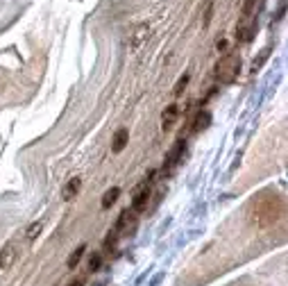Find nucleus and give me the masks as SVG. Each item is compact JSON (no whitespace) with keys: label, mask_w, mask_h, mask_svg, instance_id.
Segmentation results:
<instances>
[{"label":"nucleus","mask_w":288,"mask_h":286,"mask_svg":"<svg viewBox=\"0 0 288 286\" xmlns=\"http://www.w3.org/2000/svg\"><path fill=\"white\" fill-rule=\"evenodd\" d=\"M250 216H252V223L259 227H270L277 220L284 216V200L279 195H270L263 193L257 200H252L250 205Z\"/></svg>","instance_id":"f257e3e1"},{"label":"nucleus","mask_w":288,"mask_h":286,"mask_svg":"<svg viewBox=\"0 0 288 286\" xmlns=\"http://www.w3.org/2000/svg\"><path fill=\"white\" fill-rule=\"evenodd\" d=\"M240 71V57L236 53H227L218 64H216V79L220 84H231L236 77H238Z\"/></svg>","instance_id":"f03ea898"},{"label":"nucleus","mask_w":288,"mask_h":286,"mask_svg":"<svg viewBox=\"0 0 288 286\" xmlns=\"http://www.w3.org/2000/svg\"><path fill=\"white\" fill-rule=\"evenodd\" d=\"M136 225H139V216L132 209H125L120 216H118V223H116V229L114 232L118 236H127V234H134Z\"/></svg>","instance_id":"7ed1b4c3"},{"label":"nucleus","mask_w":288,"mask_h":286,"mask_svg":"<svg viewBox=\"0 0 288 286\" xmlns=\"http://www.w3.org/2000/svg\"><path fill=\"white\" fill-rule=\"evenodd\" d=\"M254 34H257V18L243 16V21H240L238 27H236V39H238L240 44H248V41H252Z\"/></svg>","instance_id":"20e7f679"},{"label":"nucleus","mask_w":288,"mask_h":286,"mask_svg":"<svg viewBox=\"0 0 288 286\" xmlns=\"http://www.w3.org/2000/svg\"><path fill=\"white\" fill-rule=\"evenodd\" d=\"M16 257H18L16 243H5L3 250H0V268H3V270L12 268L14 261H16Z\"/></svg>","instance_id":"39448f33"},{"label":"nucleus","mask_w":288,"mask_h":286,"mask_svg":"<svg viewBox=\"0 0 288 286\" xmlns=\"http://www.w3.org/2000/svg\"><path fill=\"white\" fill-rule=\"evenodd\" d=\"M148 202H150V189L148 184H143L139 191L134 193V200H132V212H145L148 209Z\"/></svg>","instance_id":"423d86ee"},{"label":"nucleus","mask_w":288,"mask_h":286,"mask_svg":"<svg viewBox=\"0 0 288 286\" xmlns=\"http://www.w3.org/2000/svg\"><path fill=\"white\" fill-rule=\"evenodd\" d=\"M177 118H179V107L177 105H168L166 109H163V114H161V128H163V132L173 130L175 123H177Z\"/></svg>","instance_id":"0eeeda50"},{"label":"nucleus","mask_w":288,"mask_h":286,"mask_svg":"<svg viewBox=\"0 0 288 286\" xmlns=\"http://www.w3.org/2000/svg\"><path fill=\"white\" fill-rule=\"evenodd\" d=\"M79 189H82V180H79V177H70V180L66 182L61 195H64V200H73L75 195L79 193Z\"/></svg>","instance_id":"6e6552de"},{"label":"nucleus","mask_w":288,"mask_h":286,"mask_svg":"<svg viewBox=\"0 0 288 286\" xmlns=\"http://www.w3.org/2000/svg\"><path fill=\"white\" fill-rule=\"evenodd\" d=\"M148 36H150V27H148V25H139V27L134 30V34H132V48L139 50L141 44H143Z\"/></svg>","instance_id":"1a4fd4ad"},{"label":"nucleus","mask_w":288,"mask_h":286,"mask_svg":"<svg viewBox=\"0 0 288 286\" xmlns=\"http://www.w3.org/2000/svg\"><path fill=\"white\" fill-rule=\"evenodd\" d=\"M184 148H186V143H184V141H177V143L173 145V150L168 152V157H166V164H168V166H175V164H177L179 159H182Z\"/></svg>","instance_id":"9d476101"},{"label":"nucleus","mask_w":288,"mask_h":286,"mask_svg":"<svg viewBox=\"0 0 288 286\" xmlns=\"http://www.w3.org/2000/svg\"><path fill=\"white\" fill-rule=\"evenodd\" d=\"M209 123H211V114L209 111H200V114L195 116V120H193V132H202L204 128H209Z\"/></svg>","instance_id":"9b49d317"},{"label":"nucleus","mask_w":288,"mask_h":286,"mask_svg":"<svg viewBox=\"0 0 288 286\" xmlns=\"http://www.w3.org/2000/svg\"><path fill=\"white\" fill-rule=\"evenodd\" d=\"M127 139H130V132H127L125 128H120V130H118V132H116V137H114V143H111V150H114V152H120V150L127 145Z\"/></svg>","instance_id":"f8f14e48"},{"label":"nucleus","mask_w":288,"mask_h":286,"mask_svg":"<svg viewBox=\"0 0 288 286\" xmlns=\"http://www.w3.org/2000/svg\"><path fill=\"white\" fill-rule=\"evenodd\" d=\"M118 195H120V189H118V186H111V189L102 195V209H109L111 205L118 200Z\"/></svg>","instance_id":"ddd939ff"},{"label":"nucleus","mask_w":288,"mask_h":286,"mask_svg":"<svg viewBox=\"0 0 288 286\" xmlns=\"http://www.w3.org/2000/svg\"><path fill=\"white\" fill-rule=\"evenodd\" d=\"M84 250H87V248H84V246H79L77 250H75L73 255H70L68 259H66V266H68L70 270H73V268H77V264H79V261H82V255H84Z\"/></svg>","instance_id":"4468645a"},{"label":"nucleus","mask_w":288,"mask_h":286,"mask_svg":"<svg viewBox=\"0 0 288 286\" xmlns=\"http://www.w3.org/2000/svg\"><path fill=\"white\" fill-rule=\"evenodd\" d=\"M211 12H214V0H204V7H202V12H200L202 27H207L211 23Z\"/></svg>","instance_id":"2eb2a0df"},{"label":"nucleus","mask_w":288,"mask_h":286,"mask_svg":"<svg viewBox=\"0 0 288 286\" xmlns=\"http://www.w3.org/2000/svg\"><path fill=\"white\" fill-rule=\"evenodd\" d=\"M41 229H44V223H41V220L32 223L30 227H27V232H25V238H27V241H34V238L41 234Z\"/></svg>","instance_id":"dca6fc26"},{"label":"nucleus","mask_w":288,"mask_h":286,"mask_svg":"<svg viewBox=\"0 0 288 286\" xmlns=\"http://www.w3.org/2000/svg\"><path fill=\"white\" fill-rule=\"evenodd\" d=\"M188 77H191V73H184L182 77L177 79V84H175V89H173L175 96H182L184 93V89H186V84H188Z\"/></svg>","instance_id":"f3484780"},{"label":"nucleus","mask_w":288,"mask_h":286,"mask_svg":"<svg viewBox=\"0 0 288 286\" xmlns=\"http://www.w3.org/2000/svg\"><path fill=\"white\" fill-rule=\"evenodd\" d=\"M100 266H102V255L100 252H93L91 259H89V270L96 273V270H100Z\"/></svg>","instance_id":"a211bd4d"},{"label":"nucleus","mask_w":288,"mask_h":286,"mask_svg":"<svg viewBox=\"0 0 288 286\" xmlns=\"http://www.w3.org/2000/svg\"><path fill=\"white\" fill-rule=\"evenodd\" d=\"M254 9H257V0H243V5H240V14L243 16H252Z\"/></svg>","instance_id":"6ab92c4d"},{"label":"nucleus","mask_w":288,"mask_h":286,"mask_svg":"<svg viewBox=\"0 0 288 286\" xmlns=\"http://www.w3.org/2000/svg\"><path fill=\"white\" fill-rule=\"evenodd\" d=\"M268 57H270V48H263V50H261V55H259V59H254V62H252V71H259V68L263 66V62H266Z\"/></svg>","instance_id":"aec40b11"},{"label":"nucleus","mask_w":288,"mask_h":286,"mask_svg":"<svg viewBox=\"0 0 288 286\" xmlns=\"http://www.w3.org/2000/svg\"><path fill=\"white\" fill-rule=\"evenodd\" d=\"M216 48H218V50H225V48H227V41H225V39H220L218 44H216Z\"/></svg>","instance_id":"412c9836"},{"label":"nucleus","mask_w":288,"mask_h":286,"mask_svg":"<svg viewBox=\"0 0 288 286\" xmlns=\"http://www.w3.org/2000/svg\"><path fill=\"white\" fill-rule=\"evenodd\" d=\"M68 286H84V282H82V279H75V282H70Z\"/></svg>","instance_id":"4be33fe9"}]
</instances>
